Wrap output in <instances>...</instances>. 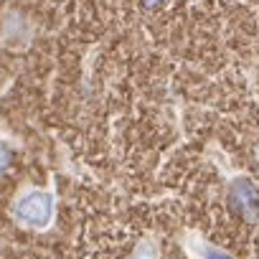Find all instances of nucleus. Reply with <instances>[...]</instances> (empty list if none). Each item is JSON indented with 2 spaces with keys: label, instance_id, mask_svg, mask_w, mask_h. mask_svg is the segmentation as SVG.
Wrapping results in <instances>:
<instances>
[{
  "label": "nucleus",
  "instance_id": "1",
  "mask_svg": "<svg viewBox=\"0 0 259 259\" xmlns=\"http://www.w3.org/2000/svg\"><path fill=\"white\" fill-rule=\"evenodd\" d=\"M51 206L54 203L49 193H31L18 203V216L31 226H46L51 219Z\"/></svg>",
  "mask_w": 259,
  "mask_h": 259
},
{
  "label": "nucleus",
  "instance_id": "2",
  "mask_svg": "<svg viewBox=\"0 0 259 259\" xmlns=\"http://www.w3.org/2000/svg\"><path fill=\"white\" fill-rule=\"evenodd\" d=\"M231 201L236 203V208L249 221L259 219V191L254 188L251 181H246V178L234 181V186H231Z\"/></svg>",
  "mask_w": 259,
  "mask_h": 259
},
{
  "label": "nucleus",
  "instance_id": "3",
  "mask_svg": "<svg viewBox=\"0 0 259 259\" xmlns=\"http://www.w3.org/2000/svg\"><path fill=\"white\" fill-rule=\"evenodd\" d=\"M201 256L203 259H234L229 251H224V249H216V246H211V244H201Z\"/></svg>",
  "mask_w": 259,
  "mask_h": 259
},
{
  "label": "nucleus",
  "instance_id": "4",
  "mask_svg": "<svg viewBox=\"0 0 259 259\" xmlns=\"http://www.w3.org/2000/svg\"><path fill=\"white\" fill-rule=\"evenodd\" d=\"M133 259H158V251L153 249V244H140Z\"/></svg>",
  "mask_w": 259,
  "mask_h": 259
},
{
  "label": "nucleus",
  "instance_id": "5",
  "mask_svg": "<svg viewBox=\"0 0 259 259\" xmlns=\"http://www.w3.org/2000/svg\"><path fill=\"white\" fill-rule=\"evenodd\" d=\"M6 160H8V155H6V150H0V165H6Z\"/></svg>",
  "mask_w": 259,
  "mask_h": 259
}]
</instances>
